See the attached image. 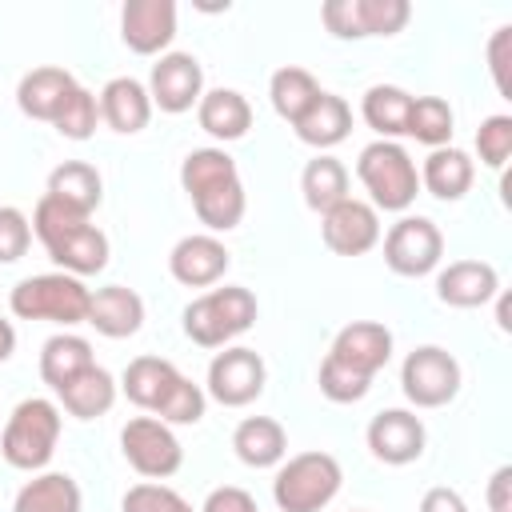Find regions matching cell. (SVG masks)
Returning a JSON list of instances; mask_svg holds the SVG:
<instances>
[{"label": "cell", "mask_w": 512, "mask_h": 512, "mask_svg": "<svg viewBox=\"0 0 512 512\" xmlns=\"http://www.w3.org/2000/svg\"><path fill=\"white\" fill-rule=\"evenodd\" d=\"M180 184L208 232H232L244 220V180L224 148H192L180 164Z\"/></svg>", "instance_id": "cell-1"}, {"label": "cell", "mask_w": 512, "mask_h": 512, "mask_svg": "<svg viewBox=\"0 0 512 512\" xmlns=\"http://www.w3.org/2000/svg\"><path fill=\"white\" fill-rule=\"evenodd\" d=\"M32 232L68 276H96L108 264V236L92 224V216L52 200L48 192L36 200Z\"/></svg>", "instance_id": "cell-2"}, {"label": "cell", "mask_w": 512, "mask_h": 512, "mask_svg": "<svg viewBox=\"0 0 512 512\" xmlns=\"http://www.w3.org/2000/svg\"><path fill=\"white\" fill-rule=\"evenodd\" d=\"M256 324V296L244 284L208 288L184 308V336L200 348H224Z\"/></svg>", "instance_id": "cell-3"}, {"label": "cell", "mask_w": 512, "mask_h": 512, "mask_svg": "<svg viewBox=\"0 0 512 512\" xmlns=\"http://www.w3.org/2000/svg\"><path fill=\"white\" fill-rule=\"evenodd\" d=\"M12 312L20 320H48V324H88V304H92V288L80 276L68 272H44V276H28L12 288Z\"/></svg>", "instance_id": "cell-4"}, {"label": "cell", "mask_w": 512, "mask_h": 512, "mask_svg": "<svg viewBox=\"0 0 512 512\" xmlns=\"http://www.w3.org/2000/svg\"><path fill=\"white\" fill-rule=\"evenodd\" d=\"M60 440V408L44 396L20 400L0 432V456L20 472H40Z\"/></svg>", "instance_id": "cell-5"}, {"label": "cell", "mask_w": 512, "mask_h": 512, "mask_svg": "<svg viewBox=\"0 0 512 512\" xmlns=\"http://www.w3.org/2000/svg\"><path fill=\"white\" fill-rule=\"evenodd\" d=\"M340 464L332 452H296L276 468L272 500L280 512H320L340 492Z\"/></svg>", "instance_id": "cell-6"}, {"label": "cell", "mask_w": 512, "mask_h": 512, "mask_svg": "<svg viewBox=\"0 0 512 512\" xmlns=\"http://www.w3.org/2000/svg\"><path fill=\"white\" fill-rule=\"evenodd\" d=\"M356 176L368 188L372 208H384V212H404L420 192L416 160L396 140H372L356 160Z\"/></svg>", "instance_id": "cell-7"}, {"label": "cell", "mask_w": 512, "mask_h": 512, "mask_svg": "<svg viewBox=\"0 0 512 512\" xmlns=\"http://www.w3.org/2000/svg\"><path fill=\"white\" fill-rule=\"evenodd\" d=\"M400 388L416 408H444L460 392V364L440 344H420L400 364Z\"/></svg>", "instance_id": "cell-8"}, {"label": "cell", "mask_w": 512, "mask_h": 512, "mask_svg": "<svg viewBox=\"0 0 512 512\" xmlns=\"http://www.w3.org/2000/svg\"><path fill=\"white\" fill-rule=\"evenodd\" d=\"M120 452L144 480H168L184 464V448L176 432L156 416H132L120 428Z\"/></svg>", "instance_id": "cell-9"}, {"label": "cell", "mask_w": 512, "mask_h": 512, "mask_svg": "<svg viewBox=\"0 0 512 512\" xmlns=\"http://www.w3.org/2000/svg\"><path fill=\"white\" fill-rule=\"evenodd\" d=\"M444 256V236L428 216H400L384 236V264L396 276H428Z\"/></svg>", "instance_id": "cell-10"}, {"label": "cell", "mask_w": 512, "mask_h": 512, "mask_svg": "<svg viewBox=\"0 0 512 512\" xmlns=\"http://www.w3.org/2000/svg\"><path fill=\"white\" fill-rule=\"evenodd\" d=\"M268 368L256 348H224L208 364V396L224 408H244L264 392Z\"/></svg>", "instance_id": "cell-11"}, {"label": "cell", "mask_w": 512, "mask_h": 512, "mask_svg": "<svg viewBox=\"0 0 512 512\" xmlns=\"http://www.w3.org/2000/svg\"><path fill=\"white\" fill-rule=\"evenodd\" d=\"M148 96L160 112H188L200 104L204 96V68L192 52H164L156 64H152V76H148Z\"/></svg>", "instance_id": "cell-12"}, {"label": "cell", "mask_w": 512, "mask_h": 512, "mask_svg": "<svg viewBox=\"0 0 512 512\" xmlns=\"http://www.w3.org/2000/svg\"><path fill=\"white\" fill-rule=\"evenodd\" d=\"M392 356V332L376 320H352L336 332L332 348H328V360L348 368L352 376L360 380H372Z\"/></svg>", "instance_id": "cell-13"}, {"label": "cell", "mask_w": 512, "mask_h": 512, "mask_svg": "<svg viewBox=\"0 0 512 512\" xmlns=\"http://www.w3.org/2000/svg\"><path fill=\"white\" fill-rule=\"evenodd\" d=\"M320 236L336 256H364L380 244V216L364 200H340L320 216Z\"/></svg>", "instance_id": "cell-14"}, {"label": "cell", "mask_w": 512, "mask_h": 512, "mask_svg": "<svg viewBox=\"0 0 512 512\" xmlns=\"http://www.w3.org/2000/svg\"><path fill=\"white\" fill-rule=\"evenodd\" d=\"M368 452L380 464H412L424 456V424L408 408H384L368 420Z\"/></svg>", "instance_id": "cell-15"}, {"label": "cell", "mask_w": 512, "mask_h": 512, "mask_svg": "<svg viewBox=\"0 0 512 512\" xmlns=\"http://www.w3.org/2000/svg\"><path fill=\"white\" fill-rule=\"evenodd\" d=\"M176 36V4L172 0H128L120 8V40L136 56H156Z\"/></svg>", "instance_id": "cell-16"}, {"label": "cell", "mask_w": 512, "mask_h": 512, "mask_svg": "<svg viewBox=\"0 0 512 512\" xmlns=\"http://www.w3.org/2000/svg\"><path fill=\"white\" fill-rule=\"evenodd\" d=\"M228 264H232V256L212 232H192V236L176 240V248L168 252V272L184 288H212L228 272Z\"/></svg>", "instance_id": "cell-17"}, {"label": "cell", "mask_w": 512, "mask_h": 512, "mask_svg": "<svg viewBox=\"0 0 512 512\" xmlns=\"http://www.w3.org/2000/svg\"><path fill=\"white\" fill-rule=\"evenodd\" d=\"M180 380H184V376L176 372L172 360H164V356H136V360H128V368H124V376H120V388H124V396H128L136 408L160 416L164 404L172 400V392L180 388Z\"/></svg>", "instance_id": "cell-18"}, {"label": "cell", "mask_w": 512, "mask_h": 512, "mask_svg": "<svg viewBox=\"0 0 512 512\" xmlns=\"http://www.w3.org/2000/svg\"><path fill=\"white\" fill-rule=\"evenodd\" d=\"M436 296L448 308H480L500 296V276L488 260H452L436 276Z\"/></svg>", "instance_id": "cell-19"}, {"label": "cell", "mask_w": 512, "mask_h": 512, "mask_svg": "<svg viewBox=\"0 0 512 512\" xmlns=\"http://www.w3.org/2000/svg\"><path fill=\"white\" fill-rule=\"evenodd\" d=\"M96 104H100V120H104L112 132H120V136H132V132L148 128V120H152V96H148V88H144L140 80H132V76L108 80V84L100 88Z\"/></svg>", "instance_id": "cell-20"}, {"label": "cell", "mask_w": 512, "mask_h": 512, "mask_svg": "<svg viewBox=\"0 0 512 512\" xmlns=\"http://www.w3.org/2000/svg\"><path fill=\"white\" fill-rule=\"evenodd\" d=\"M88 324L100 336H108V340L136 336L140 324H144V300L132 288H124V284L96 288L92 292V304H88Z\"/></svg>", "instance_id": "cell-21"}, {"label": "cell", "mask_w": 512, "mask_h": 512, "mask_svg": "<svg viewBox=\"0 0 512 512\" xmlns=\"http://www.w3.org/2000/svg\"><path fill=\"white\" fill-rule=\"evenodd\" d=\"M72 88H76V76H72V72L56 68V64H44V68L24 72V80H20V88H16V104H20V112H24L28 120L52 124Z\"/></svg>", "instance_id": "cell-22"}, {"label": "cell", "mask_w": 512, "mask_h": 512, "mask_svg": "<svg viewBox=\"0 0 512 512\" xmlns=\"http://www.w3.org/2000/svg\"><path fill=\"white\" fill-rule=\"evenodd\" d=\"M196 120L212 140H240L252 128V104L236 88H212L196 104Z\"/></svg>", "instance_id": "cell-23"}, {"label": "cell", "mask_w": 512, "mask_h": 512, "mask_svg": "<svg viewBox=\"0 0 512 512\" xmlns=\"http://www.w3.org/2000/svg\"><path fill=\"white\" fill-rule=\"evenodd\" d=\"M472 180H476L472 156L460 152V148H452V144L432 148L428 160H424V168H420V184H424L436 200H460V196H468Z\"/></svg>", "instance_id": "cell-24"}, {"label": "cell", "mask_w": 512, "mask_h": 512, "mask_svg": "<svg viewBox=\"0 0 512 512\" xmlns=\"http://www.w3.org/2000/svg\"><path fill=\"white\" fill-rule=\"evenodd\" d=\"M232 448L248 468H276L288 456V436L272 416H244L232 432Z\"/></svg>", "instance_id": "cell-25"}, {"label": "cell", "mask_w": 512, "mask_h": 512, "mask_svg": "<svg viewBox=\"0 0 512 512\" xmlns=\"http://www.w3.org/2000/svg\"><path fill=\"white\" fill-rule=\"evenodd\" d=\"M292 128H296V136H300L304 144H312V148H336V144L348 136V128H352V108L344 104V96L320 92V96L308 104V112H304Z\"/></svg>", "instance_id": "cell-26"}, {"label": "cell", "mask_w": 512, "mask_h": 512, "mask_svg": "<svg viewBox=\"0 0 512 512\" xmlns=\"http://www.w3.org/2000/svg\"><path fill=\"white\" fill-rule=\"evenodd\" d=\"M48 196L68 204V208H76V212H84V216H92L100 208V200H104V180H100V172L92 164L64 160V164H56L48 172Z\"/></svg>", "instance_id": "cell-27"}, {"label": "cell", "mask_w": 512, "mask_h": 512, "mask_svg": "<svg viewBox=\"0 0 512 512\" xmlns=\"http://www.w3.org/2000/svg\"><path fill=\"white\" fill-rule=\"evenodd\" d=\"M56 396H60V404H64L68 416H76V420H96V416H104V412L116 404V380H112L108 368L92 364V368H84L80 376H72Z\"/></svg>", "instance_id": "cell-28"}, {"label": "cell", "mask_w": 512, "mask_h": 512, "mask_svg": "<svg viewBox=\"0 0 512 512\" xmlns=\"http://www.w3.org/2000/svg\"><path fill=\"white\" fill-rule=\"evenodd\" d=\"M80 504V484L68 472H40L16 492L12 512H80Z\"/></svg>", "instance_id": "cell-29"}, {"label": "cell", "mask_w": 512, "mask_h": 512, "mask_svg": "<svg viewBox=\"0 0 512 512\" xmlns=\"http://www.w3.org/2000/svg\"><path fill=\"white\" fill-rule=\"evenodd\" d=\"M408 112H412V96L396 84H372L364 92L360 116L372 132H380V140H396L408 136Z\"/></svg>", "instance_id": "cell-30"}, {"label": "cell", "mask_w": 512, "mask_h": 512, "mask_svg": "<svg viewBox=\"0 0 512 512\" xmlns=\"http://www.w3.org/2000/svg\"><path fill=\"white\" fill-rule=\"evenodd\" d=\"M92 344L84 336H72V332H60L52 340H44L40 348V376L52 392H60L72 376H80L84 368H92Z\"/></svg>", "instance_id": "cell-31"}, {"label": "cell", "mask_w": 512, "mask_h": 512, "mask_svg": "<svg viewBox=\"0 0 512 512\" xmlns=\"http://www.w3.org/2000/svg\"><path fill=\"white\" fill-rule=\"evenodd\" d=\"M300 192H304V204L324 216L328 208H336L340 200H348V168H344L336 156L320 152L316 160L304 164V172H300Z\"/></svg>", "instance_id": "cell-32"}, {"label": "cell", "mask_w": 512, "mask_h": 512, "mask_svg": "<svg viewBox=\"0 0 512 512\" xmlns=\"http://www.w3.org/2000/svg\"><path fill=\"white\" fill-rule=\"evenodd\" d=\"M320 92H324V88L316 84V76H312V72H304V68H296V64L276 68V72H272V80H268V100H272L276 116H280V120H288V124H296Z\"/></svg>", "instance_id": "cell-33"}, {"label": "cell", "mask_w": 512, "mask_h": 512, "mask_svg": "<svg viewBox=\"0 0 512 512\" xmlns=\"http://www.w3.org/2000/svg\"><path fill=\"white\" fill-rule=\"evenodd\" d=\"M452 108L440 96H412V112H408V136H416L428 148H444L452 140Z\"/></svg>", "instance_id": "cell-34"}, {"label": "cell", "mask_w": 512, "mask_h": 512, "mask_svg": "<svg viewBox=\"0 0 512 512\" xmlns=\"http://www.w3.org/2000/svg\"><path fill=\"white\" fill-rule=\"evenodd\" d=\"M96 120H100V104H96V96H92L84 84H76V88L68 92L64 108L56 112L52 128H56L64 140H88V136L96 132Z\"/></svg>", "instance_id": "cell-35"}, {"label": "cell", "mask_w": 512, "mask_h": 512, "mask_svg": "<svg viewBox=\"0 0 512 512\" xmlns=\"http://www.w3.org/2000/svg\"><path fill=\"white\" fill-rule=\"evenodd\" d=\"M356 12L364 36H396L412 16L408 0H356Z\"/></svg>", "instance_id": "cell-36"}, {"label": "cell", "mask_w": 512, "mask_h": 512, "mask_svg": "<svg viewBox=\"0 0 512 512\" xmlns=\"http://www.w3.org/2000/svg\"><path fill=\"white\" fill-rule=\"evenodd\" d=\"M120 512H192V504L176 488L156 484V480H144V484H132L124 492Z\"/></svg>", "instance_id": "cell-37"}, {"label": "cell", "mask_w": 512, "mask_h": 512, "mask_svg": "<svg viewBox=\"0 0 512 512\" xmlns=\"http://www.w3.org/2000/svg\"><path fill=\"white\" fill-rule=\"evenodd\" d=\"M476 152H480V164L500 172L512 156V116H488L480 128H476Z\"/></svg>", "instance_id": "cell-38"}, {"label": "cell", "mask_w": 512, "mask_h": 512, "mask_svg": "<svg viewBox=\"0 0 512 512\" xmlns=\"http://www.w3.org/2000/svg\"><path fill=\"white\" fill-rule=\"evenodd\" d=\"M32 244V220L12 208V204H0V264H16Z\"/></svg>", "instance_id": "cell-39"}, {"label": "cell", "mask_w": 512, "mask_h": 512, "mask_svg": "<svg viewBox=\"0 0 512 512\" xmlns=\"http://www.w3.org/2000/svg\"><path fill=\"white\" fill-rule=\"evenodd\" d=\"M368 388H372V380H360V376H352L348 368H340V364H332V360L324 356V364H320V392H324L332 404L364 400Z\"/></svg>", "instance_id": "cell-40"}, {"label": "cell", "mask_w": 512, "mask_h": 512, "mask_svg": "<svg viewBox=\"0 0 512 512\" xmlns=\"http://www.w3.org/2000/svg\"><path fill=\"white\" fill-rule=\"evenodd\" d=\"M320 20H324V28H328L336 40H364V32H360V12H356V0H324V8H320Z\"/></svg>", "instance_id": "cell-41"}, {"label": "cell", "mask_w": 512, "mask_h": 512, "mask_svg": "<svg viewBox=\"0 0 512 512\" xmlns=\"http://www.w3.org/2000/svg\"><path fill=\"white\" fill-rule=\"evenodd\" d=\"M508 60H512V24H500L488 40V72L496 80V92L508 96L512 84H508Z\"/></svg>", "instance_id": "cell-42"}, {"label": "cell", "mask_w": 512, "mask_h": 512, "mask_svg": "<svg viewBox=\"0 0 512 512\" xmlns=\"http://www.w3.org/2000/svg\"><path fill=\"white\" fill-rule=\"evenodd\" d=\"M200 512H256V500H252L244 488L224 484V488H212V492H208V500H204Z\"/></svg>", "instance_id": "cell-43"}, {"label": "cell", "mask_w": 512, "mask_h": 512, "mask_svg": "<svg viewBox=\"0 0 512 512\" xmlns=\"http://www.w3.org/2000/svg\"><path fill=\"white\" fill-rule=\"evenodd\" d=\"M420 512H468V504H464V496L456 488L436 484V488H428L420 496Z\"/></svg>", "instance_id": "cell-44"}, {"label": "cell", "mask_w": 512, "mask_h": 512, "mask_svg": "<svg viewBox=\"0 0 512 512\" xmlns=\"http://www.w3.org/2000/svg\"><path fill=\"white\" fill-rule=\"evenodd\" d=\"M488 508L492 512H512V468H496L488 480Z\"/></svg>", "instance_id": "cell-45"}, {"label": "cell", "mask_w": 512, "mask_h": 512, "mask_svg": "<svg viewBox=\"0 0 512 512\" xmlns=\"http://www.w3.org/2000/svg\"><path fill=\"white\" fill-rule=\"evenodd\" d=\"M12 352H16V328H12V320L0 316V364H4Z\"/></svg>", "instance_id": "cell-46"}, {"label": "cell", "mask_w": 512, "mask_h": 512, "mask_svg": "<svg viewBox=\"0 0 512 512\" xmlns=\"http://www.w3.org/2000/svg\"><path fill=\"white\" fill-rule=\"evenodd\" d=\"M496 316H500V328L508 332V300H500V312H496Z\"/></svg>", "instance_id": "cell-47"}]
</instances>
